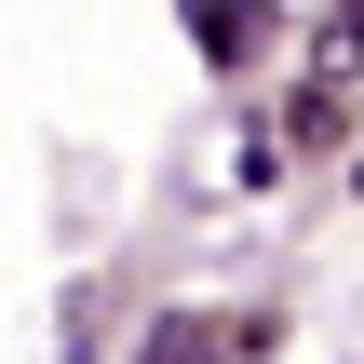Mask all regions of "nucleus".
<instances>
[{"label": "nucleus", "mask_w": 364, "mask_h": 364, "mask_svg": "<svg viewBox=\"0 0 364 364\" xmlns=\"http://www.w3.org/2000/svg\"><path fill=\"white\" fill-rule=\"evenodd\" d=\"M351 68H364V0H338V14H324V54H311V95H297V135H324V122H338Z\"/></svg>", "instance_id": "f257e3e1"}]
</instances>
